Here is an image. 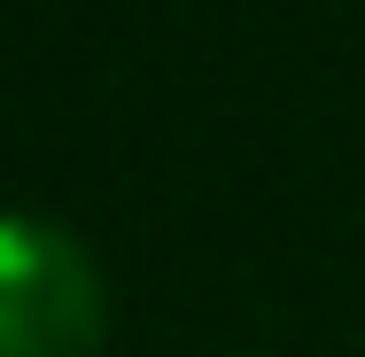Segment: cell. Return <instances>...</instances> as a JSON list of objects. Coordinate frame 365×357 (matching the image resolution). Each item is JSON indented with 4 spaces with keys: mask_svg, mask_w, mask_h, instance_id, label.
<instances>
[{
    "mask_svg": "<svg viewBox=\"0 0 365 357\" xmlns=\"http://www.w3.org/2000/svg\"><path fill=\"white\" fill-rule=\"evenodd\" d=\"M101 272L86 241L47 217L0 210V357H93Z\"/></svg>",
    "mask_w": 365,
    "mask_h": 357,
    "instance_id": "obj_1",
    "label": "cell"
}]
</instances>
